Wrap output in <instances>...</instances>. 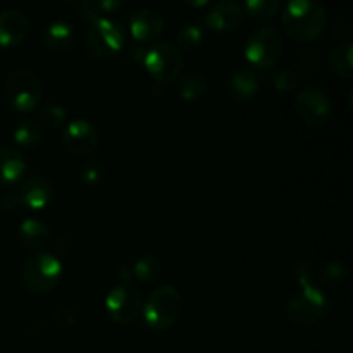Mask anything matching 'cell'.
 <instances>
[{
	"instance_id": "cell-31",
	"label": "cell",
	"mask_w": 353,
	"mask_h": 353,
	"mask_svg": "<svg viewBox=\"0 0 353 353\" xmlns=\"http://www.w3.org/2000/svg\"><path fill=\"white\" fill-rule=\"evenodd\" d=\"M347 268H345L343 262L340 261H330L323 268V276L327 281H341V279L347 278Z\"/></svg>"
},
{
	"instance_id": "cell-10",
	"label": "cell",
	"mask_w": 353,
	"mask_h": 353,
	"mask_svg": "<svg viewBox=\"0 0 353 353\" xmlns=\"http://www.w3.org/2000/svg\"><path fill=\"white\" fill-rule=\"evenodd\" d=\"M141 293L133 285H117L109 292L105 299L107 314L119 324H130L138 317L141 310Z\"/></svg>"
},
{
	"instance_id": "cell-21",
	"label": "cell",
	"mask_w": 353,
	"mask_h": 353,
	"mask_svg": "<svg viewBox=\"0 0 353 353\" xmlns=\"http://www.w3.org/2000/svg\"><path fill=\"white\" fill-rule=\"evenodd\" d=\"M331 69L336 72L338 76L345 79H350L353 76V45L350 40L340 41L331 48L330 55H327Z\"/></svg>"
},
{
	"instance_id": "cell-17",
	"label": "cell",
	"mask_w": 353,
	"mask_h": 353,
	"mask_svg": "<svg viewBox=\"0 0 353 353\" xmlns=\"http://www.w3.org/2000/svg\"><path fill=\"white\" fill-rule=\"evenodd\" d=\"M76 30L68 21H54L48 24L43 33V43L48 50L61 54V52L69 50L74 45Z\"/></svg>"
},
{
	"instance_id": "cell-35",
	"label": "cell",
	"mask_w": 353,
	"mask_h": 353,
	"mask_svg": "<svg viewBox=\"0 0 353 353\" xmlns=\"http://www.w3.org/2000/svg\"><path fill=\"white\" fill-rule=\"evenodd\" d=\"M207 2H188V6H205Z\"/></svg>"
},
{
	"instance_id": "cell-25",
	"label": "cell",
	"mask_w": 353,
	"mask_h": 353,
	"mask_svg": "<svg viewBox=\"0 0 353 353\" xmlns=\"http://www.w3.org/2000/svg\"><path fill=\"white\" fill-rule=\"evenodd\" d=\"M203 41V30L200 24L190 23L179 28L178 34H176V47L178 48H192L200 47Z\"/></svg>"
},
{
	"instance_id": "cell-23",
	"label": "cell",
	"mask_w": 353,
	"mask_h": 353,
	"mask_svg": "<svg viewBox=\"0 0 353 353\" xmlns=\"http://www.w3.org/2000/svg\"><path fill=\"white\" fill-rule=\"evenodd\" d=\"M41 128L37 121L23 119L14 130V141L19 147H33L40 141Z\"/></svg>"
},
{
	"instance_id": "cell-30",
	"label": "cell",
	"mask_w": 353,
	"mask_h": 353,
	"mask_svg": "<svg viewBox=\"0 0 353 353\" xmlns=\"http://www.w3.org/2000/svg\"><path fill=\"white\" fill-rule=\"evenodd\" d=\"M312 265L307 261H296L295 265H293V278L299 283L300 288H305V286H310V281H312Z\"/></svg>"
},
{
	"instance_id": "cell-33",
	"label": "cell",
	"mask_w": 353,
	"mask_h": 353,
	"mask_svg": "<svg viewBox=\"0 0 353 353\" xmlns=\"http://www.w3.org/2000/svg\"><path fill=\"white\" fill-rule=\"evenodd\" d=\"M0 203H2V207H6V209H17V207L21 205L19 203V199H17L16 193H9V195H3L2 200H0Z\"/></svg>"
},
{
	"instance_id": "cell-18",
	"label": "cell",
	"mask_w": 353,
	"mask_h": 353,
	"mask_svg": "<svg viewBox=\"0 0 353 353\" xmlns=\"http://www.w3.org/2000/svg\"><path fill=\"white\" fill-rule=\"evenodd\" d=\"M26 171V159L16 148L0 145V183H14Z\"/></svg>"
},
{
	"instance_id": "cell-15",
	"label": "cell",
	"mask_w": 353,
	"mask_h": 353,
	"mask_svg": "<svg viewBox=\"0 0 353 353\" xmlns=\"http://www.w3.org/2000/svg\"><path fill=\"white\" fill-rule=\"evenodd\" d=\"M17 199L21 205H26L30 209L40 210L47 207L52 200V185L45 178H30L19 186L17 190Z\"/></svg>"
},
{
	"instance_id": "cell-14",
	"label": "cell",
	"mask_w": 353,
	"mask_h": 353,
	"mask_svg": "<svg viewBox=\"0 0 353 353\" xmlns=\"http://www.w3.org/2000/svg\"><path fill=\"white\" fill-rule=\"evenodd\" d=\"M30 31V19L17 9L0 10V47L21 43Z\"/></svg>"
},
{
	"instance_id": "cell-2",
	"label": "cell",
	"mask_w": 353,
	"mask_h": 353,
	"mask_svg": "<svg viewBox=\"0 0 353 353\" xmlns=\"http://www.w3.org/2000/svg\"><path fill=\"white\" fill-rule=\"evenodd\" d=\"M183 312V296L178 288L162 285L148 295L143 305L145 324L154 331H165L178 323Z\"/></svg>"
},
{
	"instance_id": "cell-8",
	"label": "cell",
	"mask_w": 353,
	"mask_h": 353,
	"mask_svg": "<svg viewBox=\"0 0 353 353\" xmlns=\"http://www.w3.org/2000/svg\"><path fill=\"white\" fill-rule=\"evenodd\" d=\"M245 55L257 68H274L283 55V38L272 26L257 28L245 43Z\"/></svg>"
},
{
	"instance_id": "cell-6",
	"label": "cell",
	"mask_w": 353,
	"mask_h": 353,
	"mask_svg": "<svg viewBox=\"0 0 353 353\" xmlns=\"http://www.w3.org/2000/svg\"><path fill=\"white\" fill-rule=\"evenodd\" d=\"M124 41L126 30L123 23L110 17H100L92 24L86 34V50L97 59H109L121 52Z\"/></svg>"
},
{
	"instance_id": "cell-1",
	"label": "cell",
	"mask_w": 353,
	"mask_h": 353,
	"mask_svg": "<svg viewBox=\"0 0 353 353\" xmlns=\"http://www.w3.org/2000/svg\"><path fill=\"white\" fill-rule=\"evenodd\" d=\"M281 23L286 34L295 41H312L324 31L327 23L326 9L314 0H292L285 6Z\"/></svg>"
},
{
	"instance_id": "cell-16",
	"label": "cell",
	"mask_w": 353,
	"mask_h": 353,
	"mask_svg": "<svg viewBox=\"0 0 353 353\" xmlns=\"http://www.w3.org/2000/svg\"><path fill=\"white\" fill-rule=\"evenodd\" d=\"M259 90V78L254 69L240 68L228 79V93L234 102L250 100Z\"/></svg>"
},
{
	"instance_id": "cell-34",
	"label": "cell",
	"mask_w": 353,
	"mask_h": 353,
	"mask_svg": "<svg viewBox=\"0 0 353 353\" xmlns=\"http://www.w3.org/2000/svg\"><path fill=\"white\" fill-rule=\"evenodd\" d=\"M119 278H121V281H123V285H131L130 281L134 278V276H133V265H130V264L121 265V268H119Z\"/></svg>"
},
{
	"instance_id": "cell-13",
	"label": "cell",
	"mask_w": 353,
	"mask_h": 353,
	"mask_svg": "<svg viewBox=\"0 0 353 353\" xmlns=\"http://www.w3.org/2000/svg\"><path fill=\"white\" fill-rule=\"evenodd\" d=\"M243 9L233 0H221L203 16V24L214 31H233L243 21Z\"/></svg>"
},
{
	"instance_id": "cell-27",
	"label": "cell",
	"mask_w": 353,
	"mask_h": 353,
	"mask_svg": "<svg viewBox=\"0 0 353 353\" xmlns=\"http://www.w3.org/2000/svg\"><path fill=\"white\" fill-rule=\"evenodd\" d=\"M274 86L279 92H295L300 86L299 72L293 69H283L274 76Z\"/></svg>"
},
{
	"instance_id": "cell-5",
	"label": "cell",
	"mask_w": 353,
	"mask_h": 353,
	"mask_svg": "<svg viewBox=\"0 0 353 353\" xmlns=\"http://www.w3.org/2000/svg\"><path fill=\"white\" fill-rule=\"evenodd\" d=\"M6 99L12 109L30 112L40 103L43 86L40 78L30 69H14L6 79Z\"/></svg>"
},
{
	"instance_id": "cell-9",
	"label": "cell",
	"mask_w": 353,
	"mask_h": 353,
	"mask_svg": "<svg viewBox=\"0 0 353 353\" xmlns=\"http://www.w3.org/2000/svg\"><path fill=\"white\" fill-rule=\"evenodd\" d=\"M295 109L300 119L310 128H321L330 121L333 103L330 95L316 86L300 90L295 99Z\"/></svg>"
},
{
	"instance_id": "cell-4",
	"label": "cell",
	"mask_w": 353,
	"mask_h": 353,
	"mask_svg": "<svg viewBox=\"0 0 353 353\" xmlns=\"http://www.w3.org/2000/svg\"><path fill=\"white\" fill-rule=\"evenodd\" d=\"M285 312L293 324L310 326V324L319 323L321 319L327 316L330 299L319 288H314L312 285L305 286V288H300L288 300Z\"/></svg>"
},
{
	"instance_id": "cell-29",
	"label": "cell",
	"mask_w": 353,
	"mask_h": 353,
	"mask_svg": "<svg viewBox=\"0 0 353 353\" xmlns=\"http://www.w3.org/2000/svg\"><path fill=\"white\" fill-rule=\"evenodd\" d=\"M105 178V169L99 162H88L81 169V179L88 185H99Z\"/></svg>"
},
{
	"instance_id": "cell-12",
	"label": "cell",
	"mask_w": 353,
	"mask_h": 353,
	"mask_svg": "<svg viewBox=\"0 0 353 353\" xmlns=\"http://www.w3.org/2000/svg\"><path fill=\"white\" fill-rule=\"evenodd\" d=\"M130 31L138 43L155 41L164 31V16L150 7L138 9L130 21Z\"/></svg>"
},
{
	"instance_id": "cell-19",
	"label": "cell",
	"mask_w": 353,
	"mask_h": 353,
	"mask_svg": "<svg viewBox=\"0 0 353 353\" xmlns=\"http://www.w3.org/2000/svg\"><path fill=\"white\" fill-rule=\"evenodd\" d=\"M19 238L24 247L30 248V250H38L50 241V230L43 221L28 217L21 223Z\"/></svg>"
},
{
	"instance_id": "cell-11",
	"label": "cell",
	"mask_w": 353,
	"mask_h": 353,
	"mask_svg": "<svg viewBox=\"0 0 353 353\" xmlns=\"http://www.w3.org/2000/svg\"><path fill=\"white\" fill-rule=\"evenodd\" d=\"M64 147L76 157H86L97 150L100 143V134L97 128L86 119H76L65 126L62 134Z\"/></svg>"
},
{
	"instance_id": "cell-24",
	"label": "cell",
	"mask_w": 353,
	"mask_h": 353,
	"mask_svg": "<svg viewBox=\"0 0 353 353\" xmlns=\"http://www.w3.org/2000/svg\"><path fill=\"white\" fill-rule=\"evenodd\" d=\"M162 271L161 261L154 255H143V257L138 259L133 265V276L138 279V281H154Z\"/></svg>"
},
{
	"instance_id": "cell-28",
	"label": "cell",
	"mask_w": 353,
	"mask_h": 353,
	"mask_svg": "<svg viewBox=\"0 0 353 353\" xmlns=\"http://www.w3.org/2000/svg\"><path fill=\"white\" fill-rule=\"evenodd\" d=\"M76 12L83 17V19H88L95 23L97 19H100L103 14L102 2H93V0H85V2H79L76 6Z\"/></svg>"
},
{
	"instance_id": "cell-7",
	"label": "cell",
	"mask_w": 353,
	"mask_h": 353,
	"mask_svg": "<svg viewBox=\"0 0 353 353\" xmlns=\"http://www.w3.org/2000/svg\"><path fill=\"white\" fill-rule=\"evenodd\" d=\"M145 68L159 83H169L181 72L185 55L172 41H157L145 52Z\"/></svg>"
},
{
	"instance_id": "cell-20",
	"label": "cell",
	"mask_w": 353,
	"mask_h": 353,
	"mask_svg": "<svg viewBox=\"0 0 353 353\" xmlns=\"http://www.w3.org/2000/svg\"><path fill=\"white\" fill-rule=\"evenodd\" d=\"M178 88L179 97L183 100H200L205 97L207 90H209V81H207V76L202 74L199 71H188L178 79Z\"/></svg>"
},
{
	"instance_id": "cell-22",
	"label": "cell",
	"mask_w": 353,
	"mask_h": 353,
	"mask_svg": "<svg viewBox=\"0 0 353 353\" xmlns=\"http://www.w3.org/2000/svg\"><path fill=\"white\" fill-rule=\"evenodd\" d=\"M243 14L254 21H269L279 12L281 2L279 0H248L241 6Z\"/></svg>"
},
{
	"instance_id": "cell-32",
	"label": "cell",
	"mask_w": 353,
	"mask_h": 353,
	"mask_svg": "<svg viewBox=\"0 0 353 353\" xmlns=\"http://www.w3.org/2000/svg\"><path fill=\"white\" fill-rule=\"evenodd\" d=\"M55 323H57L59 326L68 327L76 323V316L71 312V309H68V307H59L57 312H55Z\"/></svg>"
},
{
	"instance_id": "cell-26",
	"label": "cell",
	"mask_w": 353,
	"mask_h": 353,
	"mask_svg": "<svg viewBox=\"0 0 353 353\" xmlns=\"http://www.w3.org/2000/svg\"><path fill=\"white\" fill-rule=\"evenodd\" d=\"M65 117H68L65 109L62 105H59V103H50V105H45L40 112L41 124H45V126H48V128H54V130L55 128H61L62 124L65 123Z\"/></svg>"
},
{
	"instance_id": "cell-3",
	"label": "cell",
	"mask_w": 353,
	"mask_h": 353,
	"mask_svg": "<svg viewBox=\"0 0 353 353\" xmlns=\"http://www.w3.org/2000/svg\"><path fill=\"white\" fill-rule=\"evenodd\" d=\"M62 276V264L54 254L38 252L23 262L21 281L28 292L43 295L52 292Z\"/></svg>"
}]
</instances>
